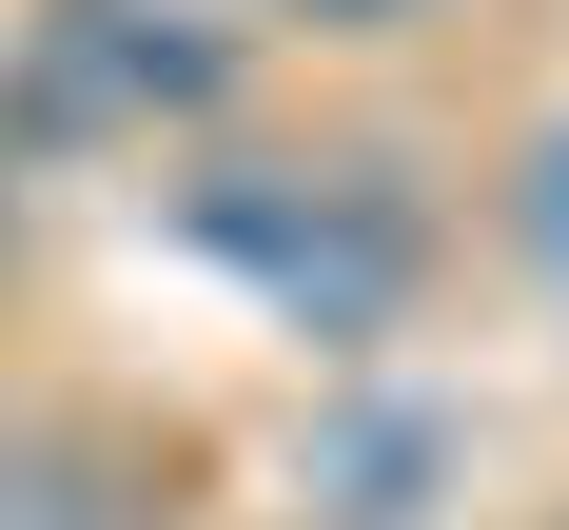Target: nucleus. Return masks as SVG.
<instances>
[{
    "label": "nucleus",
    "mask_w": 569,
    "mask_h": 530,
    "mask_svg": "<svg viewBox=\"0 0 569 530\" xmlns=\"http://www.w3.org/2000/svg\"><path fill=\"white\" fill-rule=\"evenodd\" d=\"M256 20H412V0H256Z\"/></svg>",
    "instance_id": "20e7f679"
},
{
    "label": "nucleus",
    "mask_w": 569,
    "mask_h": 530,
    "mask_svg": "<svg viewBox=\"0 0 569 530\" xmlns=\"http://www.w3.org/2000/svg\"><path fill=\"white\" fill-rule=\"evenodd\" d=\"M432 471H452V412L373 393V412L315 432V511H335V530H412V511H432Z\"/></svg>",
    "instance_id": "7ed1b4c3"
},
{
    "label": "nucleus",
    "mask_w": 569,
    "mask_h": 530,
    "mask_svg": "<svg viewBox=\"0 0 569 530\" xmlns=\"http://www.w3.org/2000/svg\"><path fill=\"white\" fill-rule=\"evenodd\" d=\"M197 236L295 334H393V294H412V217L353 197V177H197Z\"/></svg>",
    "instance_id": "f257e3e1"
},
{
    "label": "nucleus",
    "mask_w": 569,
    "mask_h": 530,
    "mask_svg": "<svg viewBox=\"0 0 569 530\" xmlns=\"http://www.w3.org/2000/svg\"><path fill=\"white\" fill-rule=\"evenodd\" d=\"M197 99H217V40H177L138 0H59L40 59H20V118L40 138H118V118H197Z\"/></svg>",
    "instance_id": "f03ea898"
},
{
    "label": "nucleus",
    "mask_w": 569,
    "mask_h": 530,
    "mask_svg": "<svg viewBox=\"0 0 569 530\" xmlns=\"http://www.w3.org/2000/svg\"><path fill=\"white\" fill-rule=\"evenodd\" d=\"M530 197H550V236H569V138H550V177H530Z\"/></svg>",
    "instance_id": "39448f33"
}]
</instances>
